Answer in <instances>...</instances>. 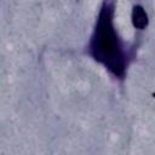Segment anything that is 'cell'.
I'll return each mask as SVG.
<instances>
[{
  "label": "cell",
  "instance_id": "obj_1",
  "mask_svg": "<svg viewBox=\"0 0 155 155\" xmlns=\"http://www.w3.org/2000/svg\"><path fill=\"white\" fill-rule=\"evenodd\" d=\"M113 16L114 2L113 0H105L90 40V53L110 73L122 79L125 76L127 58L122 42L115 31Z\"/></svg>",
  "mask_w": 155,
  "mask_h": 155
},
{
  "label": "cell",
  "instance_id": "obj_2",
  "mask_svg": "<svg viewBox=\"0 0 155 155\" xmlns=\"http://www.w3.org/2000/svg\"><path fill=\"white\" fill-rule=\"evenodd\" d=\"M132 23L137 29H144L148 25V15L139 5H136L132 10Z\"/></svg>",
  "mask_w": 155,
  "mask_h": 155
}]
</instances>
